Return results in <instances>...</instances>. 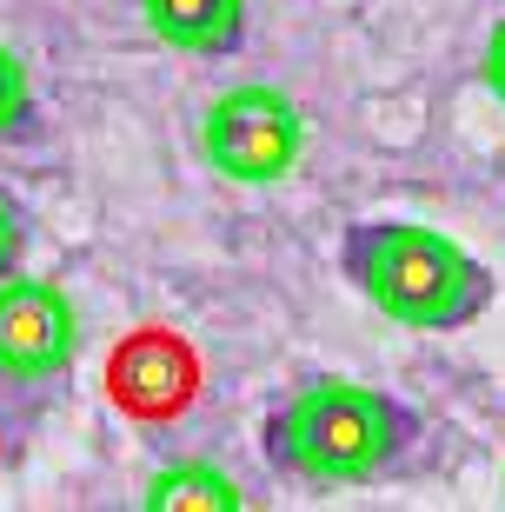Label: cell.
I'll list each match as a JSON object with an SVG mask.
<instances>
[{"mask_svg":"<svg viewBox=\"0 0 505 512\" xmlns=\"http://www.w3.org/2000/svg\"><path fill=\"white\" fill-rule=\"evenodd\" d=\"M339 266L373 313L412 333H459L499 293L486 260H472L452 233L419 220H353L339 240Z\"/></svg>","mask_w":505,"mask_h":512,"instance_id":"obj_1","label":"cell"},{"mask_svg":"<svg viewBox=\"0 0 505 512\" xmlns=\"http://www.w3.org/2000/svg\"><path fill=\"white\" fill-rule=\"evenodd\" d=\"M412 439H419V419L393 393L339 380V373L293 386L280 413L266 419V459L306 486H366L393 473L412 453Z\"/></svg>","mask_w":505,"mask_h":512,"instance_id":"obj_2","label":"cell"},{"mask_svg":"<svg viewBox=\"0 0 505 512\" xmlns=\"http://www.w3.org/2000/svg\"><path fill=\"white\" fill-rule=\"evenodd\" d=\"M306 147V120L300 107L280 94V87H260V80H246V87H226L200 120V153L206 167L226 173V180H240V187H273L293 173Z\"/></svg>","mask_w":505,"mask_h":512,"instance_id":"obj_3","label":"cell"},{"mask_svg":"<svg viewBox=\"0 0 505 512\" xmlns=\"http://www.w3.org/2000/svg\"><path fill=\"white\" fill-rule=\"evenodd\" d=\"M80 346V313L60 280H0V373L7 380H54Z\"/></svg>","mask_w":505,"mask_h":512,"instance_id":"obj_4","label":"cell"},{"mask_svg":"<svg viewBox=\"0 0 505 512\" xmlns=\"http://www.w3.org/2000/svg\"><path fill=\"white\" fill-rule=\"evenodd\" d=\"M140 14L180 54H233L246 40V0H140Z\"/></svg>","mask_w":505,"mask_h":512,"instance_id":"obj_5","label":"cell"},{"mask_svg":"<svg viewBox=\"0 0 505 512\" xmlns=\"http://www.w3.org/2000/svg\"><path fill=\"white\" fill-rule=\"evenodd\" d=\"M147 506L153 512H233L240 486L213 466H160L147 479Z\"/></svg>","mask_w":505,"mask_h":512,"instance_id":"obj_6","label":"cell"},{"mask_svg":"<svg viewBox=\"0 0 505 512\" xmlns=\"http://www.w3.org/2000/svg\"><path fill=\"white\" fill-rule=\"evenodd\" d=\"M34 114V87H27V67H20L14 47H0V140L27 127Z\"/></svg>","mask_w":505,"mask_h":512,"instance_id":"obj_7","label":"cell"},{"mask_svg":"<svg viewBox=\"0 0 505 512\" xmlns=\"http://www.w3.org/2000/svg\"><path fill=\"white\" fill-rule=\"evenodd\" d=\"M20 247H27V220H20V200L0 187V280L20 266Z\"/></svg>","mask_w":505,"mask_h":512,"instance_id":"obj_8","label":"cell"},{"mask_svg":"<svg viewBox=\"0 0 505 512\" xmlns=\"http://www.w3.org/2000/svg\"><path fill=\"white\" fill-rule=\"evenodd\" d=\"M479 74H486V87L499 94V107H505V20L486 34V60H479Z\"/></svg>","mask_w":505,"mask_h":512,"instance_id":"obj_9","label":"cell"}]
</instances>
